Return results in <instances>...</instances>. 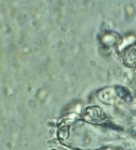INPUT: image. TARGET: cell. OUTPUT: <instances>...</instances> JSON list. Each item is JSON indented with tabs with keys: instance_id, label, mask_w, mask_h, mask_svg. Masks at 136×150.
<instances>
[{
	"instance_id": "6da1fadb",
	"label": "cell",
	"mask_w": 136,
	"mask_h": 150,
	"mask_svg": "<svg viewBox=\"0 0 136 150\" xmlns=\"http://www.w3.org/2000/svg\"><path fill=\"white\" fill-rule=\"evenodd\" d=\"M123 60L125 64L128 67L136 66V45H132L126 50Z\"/></svg>"
},
{
	"instance_id": "7a4b0ae2",
	"label": "cell",
	"mask_w": 136,
	"mask_h": 150,
	"mask_svg": "<svg viewBox=\"0 0 136 150\" xmlns=\"http://www.w3.org/2000/svg\"></svg>"
}]
</instances>
